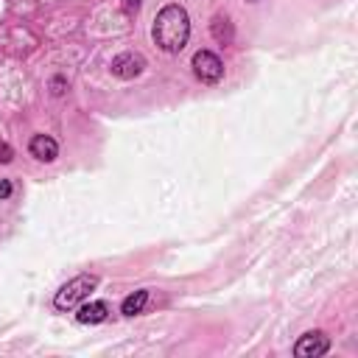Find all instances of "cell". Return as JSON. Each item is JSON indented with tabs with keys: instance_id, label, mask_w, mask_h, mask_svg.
Wrapping results in <instances>:
<instances>
[{
	"instance_id": "cell-1",
	"label": "cell",
	"mask_w": 358,
	"mask_h": 358,
	"mask_svg": "<svg viewBox=\"0 0 358 358\" xmlns=\"http://www.w3.org/2000/svg\"><path fill=\"white\" fill-rule=\"evenodd\" d=\"M151 34H154V42L165 53H179L187 45V36H190V17H187V11L182 6H176V3L165 6L157 14V20H154Z\"/></svg>"
},
{
	"instance_id": "cell-2",
	"label": "cell",
	"mask_w": 358,
	"mask_h": 358,
	"mask_svg": "<svg viewBox=\"0 0 358 358\" xmlns=\"http://www.w3.org/2000/svg\"><path fill=\"white\" fill-rule=\"evenodd\" d=\"M98 285V277L95 274H78V277H73L70 282H64L59 291H56V296H53V305H56V310H73L78 302H84L87 296H90V291Z\"/></svg>"
},
{
	"instance_id": "cell-3",
	"label": "cell",
	"mask_w": 358,
	"mask_h": 358,
	"mask_svg": "<svg viewBox=\"0 0 358 358\" xmlns=\"http://www.w3.org/2000/svg\"><path fill=\"white\" fill-rule=\"evenodd\" d=\"M193 73H196L199 81L215 84L224 76V64H221V59L213 50H196L193 53Z\"/></svg>"
},
{
	"instance_id": "cell-4",
	"label": "cell",
	"mask_w": 358,
	"mask_h": 358,
	"mask_svg": "<svg viewBox=\"0 0 358 358\" xmlns=\"http://www.w3.org/2000/svg\"><path fill=\"white\" fill-rule=\"evenodd\" d=\"M327 350H330V338H327L324 333H319V330L305 333V336L294 344V355H296V358H319V355H324Z\"/></svg>"
},
{
	"instance_id": "cell-5",
	"label": "cell",
	"mask_w": 358,
	"mask_h": 358,
	"mask_svg": "<svg viewBox=\"0 0 358 358\" xmlns=\"http://www.w3.org/2000/svg\"><path fill=\"white\" fill-rule=\"evenodd\" d=\"M143 67H145V59L140 53H117L112 59V76L117 78H134L143 73Z\"/></svg>"
},
{
	"instance_id": "cell-6",
	"label": "cell",
	"mask_w": 358,
	"mask_h": 358,
	"mask_svg": "<svg viewBox=\"0 0 358 358\" xmlns=\"http://www.w3.org/2000/svg\"><path fill=\"white\" fill-rule=\"evenodd\" d=\"M28 151H31L36 159H42V162H53L56 154H59V145H56L53 137H48V134H36V137H31Z\"/></svg>"
},
{
	"instance_id": "cell-7",
	"label": "cell",
	"mask_w": 358,
	"mask_h": 358,
	"mask_svg": "<svg viewBox=\"0 0 358 358\" xmlns=\"http://www.w3.org/2000/svg\"><path fill=\"white\" fill-rule=\"evenodd\" d=\"M106 316H109L106 302H84V305L78 308V313H76V319H78L81 324H98V322H103Z\"/></svg>"
},
{
	"instance_id": "cell-8",
	"label": "cell",
	"mask_w": 358,
	"mask_h": 358,
	"mask_svg": "<svg viewBox=\"0 0 358 358\" xmlns=\"http://www.w3.org/2000/svg\"><path fill=\"white\" fill-rule=\"evenodd\" d=\"M145 302H148V291H134V294H129V296L123 299L120 313H123V316H137V313H143Z\"/></svg>"
},
{
	"instance_id": "cell-9",
	"label": "cell",
	"mask_w": 358,
	"mask_h": 358,
	"mask_svg": "<svg viewBox=\"0 0 358 358\" xmlns=\"http://www.w3.org/2000/svg\"><path fill=\"white\" fill-rule=\"evenodd\" d=\"M213 36L218 42H232V28H229V20L227 17H215L213 20Z\"/></svg>"
},
{
	"instance_id": "cell-10",
	"label": "cell",
	"mask_w": 358,
	"mask_h": 358,
	"mask_svg": "<svg viewBox=\"0 0 358 358\" xmlns=\"http://www.w3.org/2000/svg\"><path fill=\"white\" fill-rule=\"evenodd\" d=\"M14 159V151H11V145L8 143H0V162L6 165V162H11Z\"/></svg>"
},
{
	"instance_id": "cell-11",
	"label": "cell",
	"mask_w": 358,
	"mask_h": 358,
	"mask_svg": "<svg viewBox=\"0 0 358 358\" xmlns=\"http://www.w3.org/2000/svg\"><path fill=\"white\" fill-rule=\"evenodd\" d=\"M50 87H53V90H50L53 95H62V92H64V78H59V76H56V78L50 81Z\"/></svg>"
},
{
	"instance_id": "cell-12",
	"label": "cell",
	"mask_w": 358,
	"mask_h": 358,
	"mask_svg": "<svg viewBox=\"0 0 358 358\" xmlns=\"http://www.w3.org/2000/svg\"><path fill=\"white\" fill-rule=\"evenodd\" d=\"M8 196H11V182L0 179V199H8Z\"/></svg>"
},
{
	"instance_id": "cell-13",
	"label": "cell",
	"mask_w": 358,
	"mask_h": 358,
	"mask_svg": "<svg viewBox=\"0 0 358 358\" xmlns=\"http://www.w3.org/2000/svg\"><path fill=\"white\" fill-rule=\"evenodd\" d=\"M140 3H143V0H123V8H126V11H137Z\"/></svg>"
},
{
	"instance_id": "cell-14",
	"label": "cell",
	"mask_w": 358,
	"mask_h": 358,
	"mask_svg": "<svg viewBox=\"0 0 358 358\" xmlns=\"http://www.w3.org/2000/svg\"><path fill=\"white\" fill-rule=\"evenodd\" d=\"M249 3H257V0H249Z\"/></svg>"
}]
</instances>
